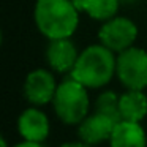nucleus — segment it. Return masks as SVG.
<instances>
[{
    "instance_id": "9",
    "label": "nucleus",
    "mask_w": 147,
    "mask_h": 147,
    "mask_svg": "<svg viewBox=\"0 0 147 147\" xmlns=\"http://www.w3.org/2000/svg\"><path fill=\"white\" fill-rule=\"evenodd\" d=\"M18 130L26 141L43 142L49 136V119L38 108H29L18 119Z\"/></svg>"
},
{
    "instance_id": "5",
    "label": "nucleus",
    "mask_w": 147,
    "mask_h": 147,
    "mask_svg": "<svg viewBox=\"0 0 147 147\" xmlns=\"http://www.w3.org/2000/svg\"><path fill=\"white\" fill-rule=\"evenodd\" d=\"M138 27L133 21L127 18L114 16L111 19L105 21L98 32L100 43L111 49L112 52H122L125 49L131 48L136 41Z\"/></svg>"
},
{
    "instance_id": "7",
    "label": "nucleus",
    "mask_w": 147,
    "mask_h": 147,
    "mask_svg": "<svg viewBox=\"0 0 147 147\" xmlns=\"http://www.w3.org/2000/svg\"><path fill=\"white\" fill-rule=\"evenodd\" d=\"M79 57L74 43L70 38L49 40L46 49V60L52 70L59 73H71Z\"/></svg>"
},
{
    "instance_id": "14",
    "label": "nucleus",
    "mask_w": 147,
    "mask_h": 147,
    "mask_svg": "<svg viewBox=\"0 0 147 147\" xmlns=\"http://www.w3.org/2000/svg\"><path fill=\"white\" fill-rule=\"evenodd\" d=\"M13 147H43V146H41V142H33V141H26L24 139L22 142L16 144V146H13Z\"/></svg>"
},
{
    "instance_id": "13",
    "label": "nucleus",
    "mask_w": 147,
    "mask_h": 147,
    "mask_svg": "<svg viewBox=\"0 0 147 147\" xmlns=\"http://www.w3.org/2000/svg\"><path fill=\"white\" fill-rule=\"evenodd\" d=\"M95 111L108 115L115 122H120V96L111 90L103 92L101 95H98L95 101Z\"/></svg>"
},
{
    "instance_id": "4",
    "label": "nucleus",
    "mask_w": 147,
    "mask_h": 147,
    "mask_svg": "<svg viewBox=\"0 0 147 147\" xmlns=\"http://www.w3.org/2000/svg\"><path fill=\"white\" fill-rule=\"evenodd\" d=\"M115 74L127 90H144L147 87V52L134 46L119 52Z\"/></svg>"
},
{
    "instance_id": "12",
    "label": "nucleus",
    "mask_w": 147,
    "mask_h": 147,
    "mask_svg": "<svg viewBox=\"0 0 147 147\" xmlns=\"http://www.w3.org/2000/svg\"><path fill=\"white\" fill-rule=\"evenodd\" d=\"M79 11L87 13L95 21H108L115 16L120 0H73Z\"/></svg>"
},
{
    "instance_id": "6",
    "label": "nucleus",
    "mask_w": 147,
    "mask_h": 147,
    "mask_svg": "<svg viewBox=\"0 0 147 147\" xmlns=\"http://www.w3.org/2000/svg\"><path fill=\"white\" fill-rule=\"evenodd\" d=\"M55 90H57V84L51 71L38 68L27 74L24 84V95L33 106H43L52 101Z\"/></svg>"
},
{
    "instance_id": "17",
    "label": "nucleus",
    "mask_w": 147,
    "mask_h": 147,
    "mask_svg": "<svg viewBox=\"0 0 147 147\" xmlns=\"http://www.w3.org/2000/svg\"><path fill=\"white\" fill-rule=\"evenodd\" d=\"M123 2V3H133V2H136V0H120V3Z\"/></svg>"
},
{
    "instance_id": "1",
    "label": "nucleus",
    "mask_w": 147,
    "mask_h": 147,
    "mask_svg": "<svg viewBox=\"0 0 147 147\" xmlns=\"http://www.w3.org/2000/svg\"><path fill=\"white\" fill-rule=\"evenodd\" d=\"M33 18L48 40L70 38L79 24V10L73 0H36Z\"/></svg>"
},
{
    "instance_id": "15",
    "label": "nucleus",
    "mask_w": 147,
    "mask_h": 147,
    "mask_svg": "<svg viewBox=\"0 0 147 147\" xmlns=\"http://www.w3.org/2000/svg\"><path fill=\"white\" fill-rule=\"evenodd\" d=\"M60 147H90V146L81 141V142H65V144H62Z\"/></svg>"
},
{
    "instance_id": "11",
    "label": "nucleus",
    "mask_w": 147,
    "mask_h": 147,
    "mask_svg": "<svg viewBox=\"0 0 147 147\" xmlns=\"http://www.w3.org/2000/svg\"><path fill=\"white\" fill-rule=\"evenodd\" d=\"M147 115V96L142 90H127L120 95V117L128 122H141Z\"/></svg>"
},
{
    "instance_id": "3",
    "label": "nucleus",
    "mask_w": 147,
    "mask_h": 147,
    "mask_svg": "<svg viewBox=\"0 0 147 147\" xmlns=\"http://www.w3.org/2000/svg\"><path fill=\"white\" fill-rule=\"evenodd\" d=\"M54 111L57 117L67 125H79L89 115V93L87 87L70 76L57 86L54 100Z\"/></svg>"
},
{
    "instance_id": "10",
    "label": "nucleus",
    "mask_w": 147,
    "mask_h": 147,
    "mask_svg": "<svg viewBox=\"0 0 147 147\" xmlns=\"http://www.w3.org/2000/svg\"><path fill=\"white\" fill-rule=\"evenodd\" d=\"M139 123L141 122L128 120L117 122L109 138L111 147H146L147 136Z\"/></svg>"
},
{
    "instance_id": "2",
    "label": "nucleus",
    "mask_w": 147,
    "mask_h": 147,
    "mask_svg": "<svg viewBox=\"0 0 147 147\" xmlns=\"http://www.w3.org/2000/svg\"><path fill=\"white\" fill-rule=\"evenodd\" d=\"M115 65L117 57H114V52L100 43L89 46L81 52L70 74L87 89H98L112 79Z\"/></svg>"
},
{
    "instance_id": "8",
    "label": "nucleus",
    "mask_w": 147,
    "mask_h": 147,
    "mask_svg": "<svg viewBox=\"0 0 147 147\" xmlns=\"http://www.w3.org/2000/svg\"><path fill=\"white\" fill-rule=\"evenodd\" d=\"M115 123L117 122L112 120L111 117L95 111L79 123L78 133H79V138L82 142L89 144V146H95V144H100L103 141H109Z\"/></svg>"
},
{
    "instance_id": "16",
    "label": "nucleus",
    "mask_w": 147,
    "mask_h": 147,
    "mask_svg": "<svg viewBox=\"0 0 147 147\" xmlns=\"http://www.w3.org/2000/svg\"><path fill=\"white\" fill-rule=\"evenodd\" d=\"M0 142H2V147H8L7 139H5V138H0Z\"/></svg>"
}]
</instances>
